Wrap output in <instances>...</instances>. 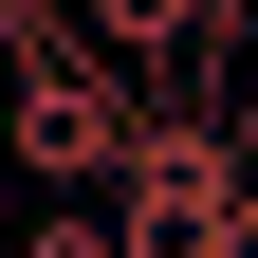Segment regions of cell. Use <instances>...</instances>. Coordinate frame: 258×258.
<instances>
[{"mask_svg": "<svg viewBox=\"0 0 258 258\" xmlns=\"http://www.w3.org/2000/svg\"><path fill=\"white\" fill-rule=\"evenodd\" d=\"M240 148H258V37H240Z\"/></svg>", "mask_w": 258, "mask_h": 258, "instance_id": "1", "label": "cell"}, {"mask_svg": "<svg viewBox=\"0 0 258 258\" xmlns=\"http://www.w3.org/2000/svg\"><path fill=\"white\" fill-rule=\"evenodd\" d=\"M203 19H221V37H258V0H203Z\"/></svg>", "mask_w": 258, "mask_h": 258, "instance_id": "2", "label": "cell"}]
</instances>
